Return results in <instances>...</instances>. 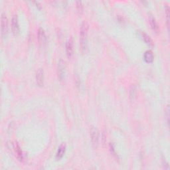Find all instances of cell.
I'll list each match as a JSON object with an SVG mask.
<instances>
[{"label": "cell", "mask_w": 170, "mask_h": 170, "mask_svg": "<svg viewBox=\"0 0 170 170\" xmlns=\"http://www.w3.org/2000/svg\"><path fill=\"white\" fill-rule=\"evenodd\" d=\"M165 11H166V19H167V28H169V7L166 6V9H165Z\"/></svg>", "instance_id": "16"}, {"label": "cell", "mask_w": 170, "mask_h": 170, "mask_svg": "<svg viewBox=\"0 0 170 170\" xmlns=\"http://www.w3.org/2000/svg\"><path fill=\"white\" fill-rule=\"evenodd\" d=\"M13 149H14L15 152L16 153L17 156H18V157L19 159V160H21V161H22V160L23 159V152H22V150L21 149V147H19V144L17 142L14 143V144H13Z\"/></svg>", "instance_id": "9"}, {"label": "cell", "mask_w": 170, "mask_h": 170, "mask_svg": "<svg viewBox=\"0 0 170 170\" xmlns=\"http://www.w3.org/2000/svg\"><path fill=\"white\" fill-rule=\"evenodd\" d=\"M90 138L92 145L95 147H97L99 143V132L98 130L95 127H92L90 129Z\"/></svg>", "instance_id": "3"}, {"label": "cell", "mask_w": 170, "mask_h": 170, "mask_svg": "<svg viewBox=\"0 0 170 170\" xmlns=\"http://www.w3.org/2000/svg\"><path fill=\"white\" fill-rule=\"evenodd\" d=\"M135 92H136V89H135V86H132L131 89H130V97L132 99L135 97Z\"/></svg>", "instance_id": "15"}, {"label": "cell", "mask_w": 170, "mask_h": 170, "mask_svg": "<svg viewBox=\"0 0 170 170\" xmlns=\"http://www.w3.org/2000/svg\"><path fill=\"white\" fill-rule=\"evenodd\" d=\"M88 25L86 21H84L80 28V45L83 53H86L88 47Z\"/></svg>", "instance_id": "1"}, {"label": "cell", "mask_w": 170, "mask_h": 170, "mask_svg": "<svg viewBox=\"0 0 170 170\" xmlns=\"http://www.w3.org/2000/svg\"><path fill=\"white\" fill-rule=\"evenodd\" d=\"M149 22L153 30L156 32L158 31L159 30L158 25H157L156 19H155V18L152 16V15H150V16H149Z\"/></svg>", "instance_id": "11"}, {"label": "cell", "mask_w": 170, "mask_h": 170, "mask_svg": "<svg viewBox=\"0 0 170 170\" xmlns=\"http://www.w3.org/2000/svg\"><path fill=\"white\" fill-rule=\"evenodd\" d=\"M66 53L68 59L73 57L74 54V46H73V39L71 37L67 41L66 43Z\"/></svg>", "instance_id": "4"}, {"label": "cell", "mask_w": 170, "mask_h": 170, "mask_svg": "<svg viewBox=\"0 0 170 170\" xmlns=\"http://www.w3.org/2000/svg\"><path fill=\"white\" fill-rule=\"evenodd\" d=\"M76 9H77V11L79 13H81L83 11V3L82 1H76Z\"/></svg>", "instance_id": "14"}, {"label": "cell", "mask_w": 170, "mask_h": 170, "mask_svg": "<svg viewBox=\"0 0 170 170\" xmlns=\"http://www.w3.org/2000/svg\"><path fill=\"white\" fill-rule=\"evenodd\" d=\"M11 29L12 32L15 35H18L19 33V25L18 18L17 16H13L11 19Z\"/></svg>", "instance_id": "6"}, {"label": "cell", "mask_w": 170, "mask_h": 170, "mask_svg": "<svg viewBox=\"0 0 170 170\" xmlns=\"http://www.w3.org/2000/svg\"><path fill=\"white\" fill-rule=\"evenodd\" d=\"M65 150H66V146L65 144H61L60 147H59V150L57 151V153H56V159H61L62 157H63L64 155H65Z\"/></svg>", "instance_id": "10"}, {"label": "cell", "mask_w": 170, "mask_h": 170, "mask_svg": "<svg viewBox=\"0 0 170 170\" xmlns=\"http://www.w3.org/2000/svg\"><path fill=\"white\" fill-rule=\"evenodd\" d=\"M38 40L39 43L41 44V45L45 44L46 42V35L45 31L42 28H39L38 30Z\"/></svg>", "instance_id": "8"}, {"label": "cell", "mask_w": 170, "mask_h": 170, "mask_svg": "<svg viewBox=\"0 0 170 170\" xmlns=\"http://www.w3.org/2000/svg\"><path fill=\"white\" fill-rule=\"evenodd\" d=\"M144 60L146 63H151L154 61V55L151 51H147L145 52L144 55Z\"/></svg>", "instance_id": "12"}, {"label": "cell", "mask_w": 170, "mask_h": 170, "mask_svg": "<svg viewBox=\"0 0 170 170\" xmlns=\"http://www.w3.org/2000/svg\"><path fill=\"white\" fill-rule=\"evenodd\" d=\"M58 74L59 78L61 80H63L65 75V64L63 59H60L58 63Z\"/></svg>", "instance_id": "5"}, {"label": "cell", "mask_w": 170, "mask_h": 170, "mask_svg": "<svg viewBox=\"0 0 170 170\" xmlns=\"http://www.w3.org/2000/svg\"><path fill=\"white\" fill-rule=\"evenodd\" d=\"M8 19L6 15L4 13H1V31L2 37H5L8 32Z\"/></svg>", "instance_id": "2"}, {"label": "cell", "mask_w": 170, "mask_h": 170, "mask_svg": "<svg viewBox=\"0 0 170 170\" xmlns=\"http://www.w3.org/2000/svg\"><path fill=\"white\" fill-rule=\"evenodd\" d=\"M169 106H167V108H166V118H167V124H169Z\"/></svg>", "instance_id": "17"}, {"label": "cell", "mask_w": 170, "mask_h": 170, "mask_svg": "<svg viewBox=\"0 0 170 170\" xmlns=\"http://www.w3.org/2000/svg\"><path fill=\"white\" fill-rule=\"evenodd\" d=\"M36 82L39 87L43 86L44 84V71L42 68H39L36 73Z\"/></svg>", "instance_id": "7"}, {"label": "cell", "mask_w": 170, "mask_h": 170, "mask_svg": "<svg viewBox=\"0 0 170 170\" xmlns=\"http://www.w3.org/2000/svg\"><path fill=\"white\" fill-rule=\"evenodd\" d=\"M142 35L143 39H144V41L146 42L147 44H148V45H153V42H152V39L150 38V37L149 35H147V34L145 33H142Z\"/></svg>", "instance_id": "13"}]
</instances>
